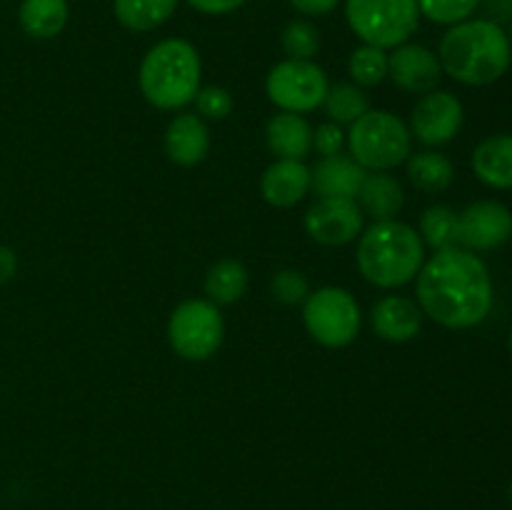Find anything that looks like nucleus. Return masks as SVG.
<instances>
[{"label":"nucleus","mask_w":512,"mask_h":510,"mask_svg":"<svg viewBox=\"0 0 512 510\" xmlns=\"http://www.w3.org/2000/svg\"><path fill=\"white\" fill-rule=\"evenodd\" d=\"M423 315L443 328L465 330L483 323L493 310V278L480 255L468 248L435 250L415 283Z\"/></svg>","instance_id":"f257e3e1"},{"label":"nucleus","mask_w":512,"mask_h":510,"mask_svg":"<svg viewBox=\"0 0 512 510\" xmlns=\"http://www.w3.org/2000/svg\"><path fill=\"white\" fill-rule=\"evenodd\" d=\"M438 60L443 73L463 85L483 88L503 78L512 65V40L495 20L470 18L450 25L440 38Z\"/></svg>","instance_id":"f03ea898"},{"label":"nucleus","mask_w":512,"mask_h":510,"mask_svg":"<svg viewBox=\"0 0 512 510\" xmlns=\"http://www.w3.org/2000/svg\"><path fill=\"white\" fill-rule=\"evenodd\" d=\"M425 263V243L418 230L400 220H375L360 233L358 268L375 288H400L418 278Z\"/></svg>","instance_id":"7ed1b4c3"},{"label":"nucleus","mask_w":512,"mask_h":510,"mask_svg":"<svg viewBox=\"0 0 512 510\" xmlns=\"http://www.w3.org/2000/svg\"><path fill=\"white\" fill-rule=\"evenodd\" d=\"M203 78L200 53L190 40L165 38L145 53L138 70L140 93L153 108L180 110L195 100Z\"/></svg>","instance_id":"20e7f679"},{"label":"nucleus","mask_w":512,"mask_h":510,"mask_svg":"<svg viewBox=\"0 0 512 510\" xmlns=\"http://www.w3.org/2000/svg\"><path fill=\"white\" fill-rule=\"evenodd\" d=\"M348 150L355 163L373 173L398 168L413 153V135L403 118L388 110H368L350 123Z\"/></svg>","instance_id":"39448f33"},{"label":"nucleus","mask_w":512,"mask_h":510,"mask_svg":"<svg viewBox=\"0 0 512 510\" xmlns=\"http://www.w3.org/2000/svg\"><path fill=\"white\" fill-rule=\"evenodd\" d=\"M418 0H345V20L365 45L393 50L420 25Z\"/></svg>","instance_id":"423d86ee"},{"label":"nucleus","mask_w":512,"mask_h":510,"mask_svg":"<svg viewBox=\"0 0 512 510\" xmlns=\"http://www.w3.org/2000/svg\"><path fill=\"white\" fill-rule=\"evenodd\" d=\"M225 338L223 313L208 298L183 300L170 313L168 343L183 360L203 363L213 358Z\"/></svg>","instance_id":"0eeeda50"},{"label":"nucleus","mask_w":512,"mask_h":510,"mask_svg":"<svg viewBox=\"0 0 512 510\" xmlns=\"http://www.w3.org/2000/svg\"><path fill=\"white\" fill-rule=\"evenodd\" d=\"M303 323L315 343L325 348H345L358 338L363 313L358 300L348 290L325 285L310 290L308 300L303 303Z\"/></svg>","instance_id":"6e6552de"},{"label":"nucleus","mask_w":512,"mask_h":510,"mask_svg":"<svg viewBox=\"0 0 512 510\" xmlns=\"http://www.w3.org/2000/svg\"><path fill=\"white\" fill-rule=\"evenodd\" d=\"M330 80L315 60L285 58L273 65L265 78V93L273 105L285 113H310L325 103Z\"/></svg>","instance_id":"1a4fd4ad"},{"label":"nucleus","mask_w":512,"mask_h":510,"mask_svg":"<svg viewBox=\"0 0 512 510\" xmlns=\"http://www.w3.org/2000/svg\"><path fill=\"white\" fill-rule=\"evenodd\" d=\"M465 123V108L448 90H430L420 95L410 113V135L423 145L438 148L458 138Z\"/></svg>","instance_id":"9d476101"},{"label":"nucleus","mask_w":512,"mask_h":510,"mask_svg":"<svg viewBox=\"0 0 512 510\" xmlns=\"http://www.w3.org/2000/svg\"><path fill=\"white\" fill-rule=\"evenodd\" d=\"M365 228V215L353 198H318L305 213V233L320 245L353 243Z\"/></svg>","instance_id":"9b49d317"},{"label":"nucleus","mask_w":512,"mask_h":510,"mask_svg":"<svg viewBox=\"0 0 512 510\" xmlns=\"http://www.w3.org/2000/svg\"><path fill=\"white\" fill-rule=\"evenodd\" d=\"M512 238V213L498 200H478L460 213V248L495 250Z\"/></svg>","instance_id":"f8f14e48"},{"label":"nucleus","mask_w":512,"mask_h":510,"mask_svg":"<svg viewBox=\"0 0 512 510\" xmlns=\"http://www.w3.org/2000/svg\"><path fill=\"white\" fill-rule=\"evenodd\" d=\"M440 75H443V68H440L438 55L425 45L408 40L388 53V78L405 93H430L438 88Z\"/></svg>","instance_id":"ddd939ff"},{"label":"nucleus","mask_w":512,"mask_h":510,"mask_svg":"<svg viewBox=\"0 0 512 510\" xmlns=\"http://www.w3.org/2000/svg\"><path fill=\"white\" fill-rule=\"evenodd\" d=\"M370 323L378 338L388 343H408L423 328V310L405 295H385L373 305Z\"/></svg>","instance_id":"4468645a"},{"label":"nucleus","mask_w":512,"mask_h":510,"mask_svg":"<svg viewBox=\"0 0 512 510\" xmlns=\"http://www.w3.org/2000/svg\"><path fill=\"white\" fill-rule=\"evenodd\" d=\"M210 150V130L195 113L175 115L165 130V155L180 168L203 163Z\"/></svg>","instance_id":"2eb2a0df"},{"label":"nucleus","mask_w":512,"mask_h":510,"mask_svg":"<svg viewBox=\"0 0 512 510\" xmlns=\"http://www.w3.org/2000/svg\"><path fill=\"white\" fill-rule=\"evenodd\" d=\"M260 193L273 208H293L310 193V168L303 160L278 158L265 168Z\"/></svg>","instance_id":"dca6fc26"},{"label":"nucleus","mask_w":512,"mask_h":510,"mask_svg":"<svg viewBox=\"0 0 512 510\" xmlns=\"http://www.w3.org/2000/svg\"><path fill=\"white\" fill-rule=\"evenodd\" d=\"M368 170L355 163L350 155H328L310 168V190L320 198H358V190L363 185Z\"/></svg>","instance_id":"f3484780"},{"label":"nucleus","mask_w":512,"mask_h":510,"mask_svg":"<svg viewBox=\"0 0 512 510\" xmlns=\"http://www.w3.org/2000/svg\"><path fill=\"white\" fill-rule=\"evenodd\" d=\"M265 143L275 158L305 160L313 150V128L303 115L280 110L265 125Z\"/></svg>","instance_id":"a211bd4d"},{"label":"nucleus","mask_w":512,"mask_h":510,"mask_svg":"<svg viewBox=\"0 0 512 510\" xmlns=\"http://www.w3.org/2000/svg\"><path fill=\"white\" fill-rule=\"evenodd\" d=\"M473 173L480 183L495 190L512 188V135L498 133L485 138L473 150Z\"/></svg>","instance_id":"6ab92c4d"},{"label":"nucleus","mask_w":512,"mask_h":510,"mask_svg":"<svg viewBox=\"0 0 512 510\" xmlns=\"http://www.w3.org/2000/svg\"><path fill=\"white\" fill-rule=\"evenodd\" d=\"M355 203L360 205L363 215H370L373 220H393L405 205V190L390 173H368Z\"/></svg>","instance_id":"aec40b11"},{"label":"nucleus","mask_w":512,"mask_h":510,"mask_svg":"<svg viewBox=\"0 0 512 510\" xmlns=\"http://www.w3.org/2000/svg\"><path fill=\"white\" fill-rule=\"evenodd\" d=\"M68 0H20L18 23L35 40H53L68 25Z\"/></svg>","instance_id":"412c9836"},{"label":"nucleus","mask_w":512,"mask_h":510,"mask_svg":"<svg viewBox=\"0 0 512 510\" xmlns=\"http://www.w3.org/2000/svg\"><path fill=\"white\" fill-rule=\"evenodd\" d=\"M180 0H113V13L125 30L150 33L173 18Z\"/></svg>","instance_id":"4be33fe9"},{"label":"nucleus","mask_w":512,"mask_h":510,"mask_svg":"<svg viewBox=\"0 0 512 510\" xmlns=\"http://www.w3.org/2000/svg\"><path fill=\"white\" fill-rule=\"evenodd\" d=\"M250 275L240 260L225 258L218 260L215 265H210V270L205 273V295H208L210 303L215 305H233L248 293Z\"/></svg>","instance_id":"5701e85b"},{"label":"nucleus","mask_w":512,"mask_h":510,"mask_svg":"<svg viewBox=\"0 0 512 510\" xmlns=\"http://www.w3.org/2000/svg\"><path fill=\"white\" fill-rule=\"evenodd\" d=\"M405 170L415 188L423 193H443L453 185L455 165L448 155L435 153V150H423V153H410L405 160Z\"/></svg>","instance_id":"b1692460"},{"label":"nucleus","mask_w":512,"mask_h":510,"mask_svg":"<svg viewBox=\"0 0 512 510\" xmlns=\"http://www.w3.org/2000/svg\"><path fill=\"white\" fill-rule=\"evenodd\" d=\"M420 238L433 250H448L460 245V213L450 205H430L420 215Z\"/></svg>","instance_id":"393cba45"},{"label":"nucleus","mask_w":512,"mask_h":510,"mask_svg":"<svg viewBox=\"0 0 512 510\" xmlns=\"http://www.w3.org/2000/svg\"><path fill=\"white\" fill-rule=\"evenodd\" d=\"M325 113L333 123L345 125L355 123L360 115L370 110V98L360 85L355 83H338L330 85L328 95H325Z\"/></svg>","instance_id":"a878e982"},{"label":"nucleus","mask_w":512,"mask_h":510,"mask_svg":"<svg viewBox=\"0 0 512 510\" xmlns=\"http://www.w3.org/2000/svg\"><path fill=\"white\" fill-rule=\"evenodd\" d=\"M348 73L360 88H375L388 78V50L363 43L350 53Z\"/></svg>","instance_id":"bb28decb"},{"label":"nucleus","mask_w":512,"mask_h":510,"mask_svg":"<svg viewBox=\"0 0 512 510\" xmlns=\"http://www.w3.org/2000/svg\"><path fill=\"white\" fill-rule=\"evenodd\" d=\"M280 43L288 58L293 60H313L320 50V30L310 20L298 18L290 20L283 28Z\"/></svg>","instance_id":"cd10ccee"},{"label":"nucleus","mask_w":512,"mask_h":510,"mask_svg":"<svg viewBox=\"0 0 512 510\" xmlns=\"http://www.w3.org/2000/svg\"><path fill=\"white\" fill-rule=\"evenodd\" d=\"M480 0H418L420 15L438 25H458L473 18Z\"/></svg>","instance_id":"c85d7f7f"},{"label":"nucleus","mask_w":512,"mask_h":510,"mask_svg":"<svg viewBox=\"0 0 512 510\" xmlns=\"http://www.w3.org/2000/svg\"><path fill=\"white\" fill-rule=\"evenodd\" d=\"M270 293L283 305H303L310 295V283L300 270L283 268L270 280Z\"/></svg>","instance_id":"c756f323"},{"label":"nucleus","mask_w":512,"mask_h":510,"mask_svg":"<svg viewBox=\"0 0 512 510\" xmlns=\"http://www.w3.org/2000/svg\"><path fill=\"white\" fill-rule=\"evenodd\" d=\"M195 110L203 120H225L233 113V95L228 88H220V85H205L195 95Z\"/></svg>","instance_id":"7c9ffc66"},{"label":"nucleus","mask_w":512,"mask_h":510,"mask_svg":"<svg viewBox=\"0 0 512 510\" xmlns=\"http://www.w3.org/2000/svg\"><path fill=\"white\" fill-rule=\"evenodd\" d=\"M345 145H348V135H345L343 125L333 123V120H328V123L318 125V128L313 130V148L318 150L323 158H328V155H340Z\"/></svg>","instance_id":"2f4dec72"},{"label":"nucleus","mask_w":512,"mask_h":510,"mask_svg":"<svg viewBox=\"0 0 512 510\" xmlns=\"http://www.w3.org/2000/svg\"><path fill=\"white\" fill-rule=\"evenodd\" d=\"M185 3L203 15H228L243 8L248 0H185Z\"/></svg>","instance_id":"473e14b6"},{"label":"nucleus","mask_w":512,"mask_h":510,"mask_svg":"<svg viewBox=\"0 0 512 510\" xmlns=\"http://www.w3.org/2000/svg\"><path fill=\"white\" fill-rule=\"evenodd\" d=\"M340 3H343V0H290V5H293L298 13L315 15V18H318V15L333 13Z\"/></svg>","instance_id":"72a5a7b5"},{"label":"nucleus","mask_w":512,"mask_h":510,"mask_svg":"<svg viewBox=\"0 0 512 510\" xmlns=\"http://www.w3.org/2000/svg\"><path fill=\"white\" fill-rule=\"evenodd\" d=\"M18 273V255L8 245H0V285L10 283Z\"/></svg>","instance_id":"f704fd0d"},{"label":"nucleus","mask_w":512,"mask_h":510,"mask_svg":"<svg viewBox=\"0 0 512 510\" xmlns=\"http://www.w3.org/2000/svg\"><path fill=\"white\" fill-rule=\"evenodd\" d=\"M508 348H510V353H512V330H510V338H508Z\"/></svg>","instance_id":"c9c22d12"},{"label":"nucleus","mask_w":512,"mask_h":510,"mask_svg":"<svg viewBox=\"0 0 512 510\" xmlns=\"http://www.w3.org/2000/svg\"><path fill=\"white\" fill-rule=\"evenodd\" d=\"M508 495H510V500H512V480H510V488H508Z\"/></svg>","instance_id":"e433bc0d"},{"label":"nucleus","mask_w":512,"mask_h":510,"mask_svg":"<svg viewBox=\"0 0 512 510\" xmlns=\"http://www.w3.org/2000/svg\"><path fill=\"white\" fill-rule=\"evenodd\" d=\"M510 40H512V35H510Z\"/></svg>","instance_id":"4c0bfd02"}]
</instances>
